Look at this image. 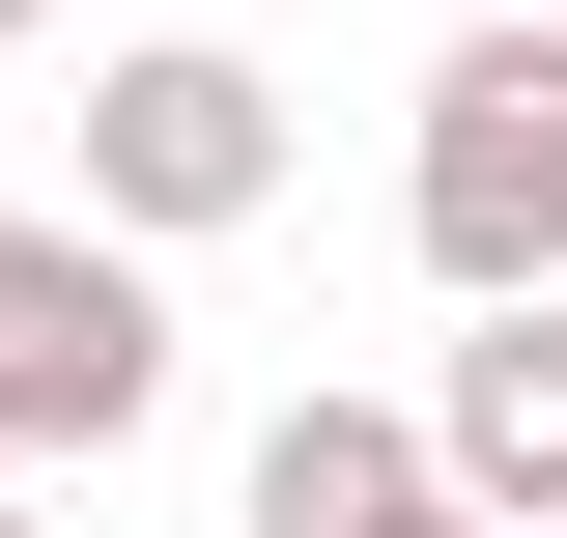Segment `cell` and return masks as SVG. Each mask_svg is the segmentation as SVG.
Segmentation results:
<instances>
[{
  "label": "cell",
  "instance_id": "obj_5",
  "mask_svg": "<svg viewBox=\"0 0 567 538\" xmlns=\"http://www.w3.org/2000/svg\"><path fill=\"white\" fill-rule=\"evenodd\" d=\"M398 510H454L398 397H284V425H256V538H398Z\"/></svg>",
  "mask_w": 567,
  "mask_h": 538
},
{
  "label": "cell",
  "instance_id": "obj_2",
  "mask_svg": "<svg viewBox=\"0 0 567 538\" xmlns=\"http://www.w3.org/2000/svg\"><path fill=\"white\" fill-rule=\"evenodd\" d=\"M256 199H284V85L227 58V29H114V58H85V199L58 227L199 256V227H256Z\"/></svg>",
  "mask_w": 567,
  "mask_h": 538
},
{
  "label": "cell",
  "instance_id": "obj_9",
  "mask_svg": "<svg viewBox=\"0 0 567 538\" xmlns=\"http://www.w3.org/2000/svg\"><path fill=\"white\" fill-rule=\"evenodd\" d=\"M0 29H58V0H0Z\"/></svg>",
  "mask_w": 567,
  "mask_h": 538
},
{
  "label": "cell",
  "instance_id": "obj_6",
  "mask_svg": "<svg viewBox=\"0 0 567 538\" xmlns=\"http://www.w3.org/2000/svg\"><path fill=\"white\" fill-rule=\"evenodd\" d=\"M142 29H227V0H142Z\"/></svg>",
  "mask_w": 567,
  "mask_h": 538
},
{
  "label": "cell",
  "instance_id": "obj_8",
  "mask_svg": "<svg viewBox=\"0 0 567 538\" xmlns=\"http://www.w3.org/2000/svg\"><path fill=\"white\" fill-rule=\"evenodd\" d=\"M398 538H483V510H398Z\"/></svg>",
  "mask_w": 567,
  "mask_h": 538
},
{
  "label": "cell",
  "instance_id": "obj_10",
  "mask_svg": "<svg viewBox=\"0 0 567 538\" xmlns=\"http://www.w3.org/2000/svg\"><path fill=\"white\" fill-rule=\"evenodd\" d=\"M539 29H567V0H539Z\"/></svg>",
  "mask_w": 567,
  "mask_h": 538
},
{
  "label": "cell",
  "instance_id": "obj_3",
  "mask_svg": "<svg viewBox=\"0 0 567 538\" xmlns=\"http://www.w3.org/2000/svg\"><path fill=\"white\" fill-rule=\"evenodd\" d=\"M171 425V283L114 256V227H0V454H142Z\"/></svg>",
  "mask_w": 567,
  "mask_h": 538
},
{
  "label": "cell",
  "instance_id": "obj_7",
  "mask_svg": "<svg viewBox=\"0 0 567 538\" xmlns=\"http://www.w3.org/2000/svg\"><path fill=\"white\" fill-rule=\"evenodd\" d=\"M0 538H58V510H29V482H0Z\"/></svg>",
  "mask_w": 567,
  "mask_h": 538
},
{
  "label": "cell",
  "instance_id": "obj_4",
  "mask_svg": "<svg viewBox=\"0 0 567 538\" xmlns=\"http://www.w3.org/2000/svg\"><path fill=\"white\" fill-rule=\"evenodd\" d=\"M398 425H425V482H454L483 538H567V283H539V312H483Z\"/></svg>",
  "mask_w": 567,
  "mask_h": 538
},
{
  "label": "cell",
  "instance_id": "obj_1",
  "mask_svg": "<svg viewBox=\"0 0 567 538\" xmlns=\"http://www.w3.org/2000/svg\"><path fill=\"white\" fill-rule=\"evenodd\" d=\"M398 227H425L454 312H539V283H567V29H454V58H425Z\"/></svg>",
  "mask_w": 567,
  "mask_h": 538
}]
</instances>
